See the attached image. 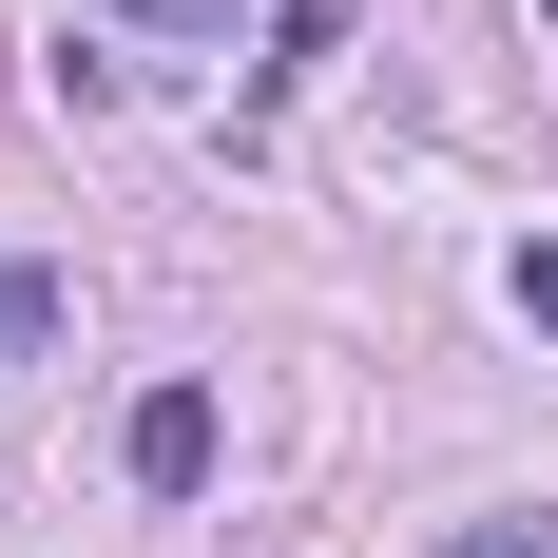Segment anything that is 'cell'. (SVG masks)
<instances>
[{
	"label": "cell",
	"mask_w": 558,
	"mask_h": 558,
	"mask_svg": "<svg viewBox=\"0 0 558 558\" xmlns=\"http://www.w3.org/2000/svg\"><path fill=\"white\" fill-rule=\"evenodd\" d=\"M39 347H58V289L20 270V251H0V366H39Z\"/></svg>",
	"instance_id": "2"
},
{
	"label": "cell",
	"mask_w": 558,
	"mask_h": 558,
	"mask_svg": "<svg viewBox=\"0 0 558 558\" xmlns=\"http://www.w3.org/2000/svg\"><path fill=\"white\" fill-rule=\"evenodd\" d=\"M501 289H520V328L558 347V231H520V270H501Z\"/></svg>",
	"instance_id": "3"
},
{
	"label": "cell",
	"mask_w": 558,
	"mask_h": 558,
	"mask_svg": "<svg viewBox=\"0 0 558 558\" xmlns=\"http://www.w3.org/2000/svg\"><path fill=\"white\" fill-rule=\"evenodd\" d=\"M462 558H558V520H462Z\"/></svg>",
	"instance_id": "5"
},
{
	"label": "cell",
	"mask_w": 558,
	"mask_h": 558,
	"mask_svg": "<svg viewBox=\"0 0 558 558\" xmlns=\"http://www.w3.org/2000/svg\"><path fill=\"white\" fill-rule=\"evenodd\" d=\"M213 386H135V424H116V462H135V482H155V501H193V482H213Z\"/></svg>",
	"instance_id": "1"
},
{
	"label": "cell",
	"mask_w": 558,
	"mask_h": 558,
	"mask_svg": "<svg viewBox=\"0 0 558 558\" xmlns=\"http://www.w3.org/2000/svg\"><path fill=\"white\" fill-rule=\"evenodd\" d=\"M116 20H155V39H231V0H116Z\"/></svg>",
	"instance_id": "4"
}]
</instances>
